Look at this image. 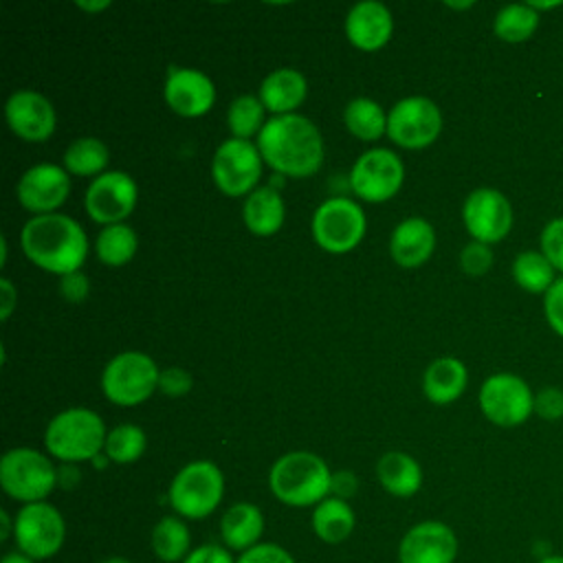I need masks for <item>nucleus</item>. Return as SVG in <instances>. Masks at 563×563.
<instances>
[{
    "mask_svg": "<svg viewBox=\"0 0 563 563\" xmlns=\"http://www.w3.org/2000/svg\"><path fill=\"white\" fill-rule=\"evenodd\" d=\"M136 198L139 189L134 178L114 169L90 180L84 194V207L95 222L108 227L123 222L134 211Z\"/></svg>",
    "mask_w": 563,
    "mask_h": 563,
    "instance_id": "14",
    "label": "nucleus"
},
{
    "mask_svg": "<svg viewBox=\"0 0 563 563\" xmlns=\"http://www.w3.org/2000/svg\"><path fill=\"white\" fill-rule=\"evenodd\" d=\"M242 218H244L246 229L253 235H260V238L275 235L282 229L284 218H286V205H284L279 189L264 185V187H257L255 191H251L244 200Z\"/></svg>",
    "mask_w": 563,
    "mask_h": 563,
    "instance_id": "24",
    "label": "nucleus"
},
{
    "mask_svg": "<svg viewBox=\"0 0 563 563\" xmlns=\"http://www.w3.org/2000/svg\"><path fill=\"white\" fill-rule=\"evenodd\" d=\"M405 180L400 156L387 147L363 152L350 172L352 191L365 202H385L398 194Z\"/></svg>",
    "mask_w": 563,
    "mask_h": 563,
    "instance_id": "12",
    "label": "nucleus"
},
{
    "mask_svg": "<svg viewBox=\"0 0 563 563\" xmlns=\"http://www.w3.org/2000/svg\"><path fill=\"white\" fill-rule=\"evenodd\" d=\"M468 383L466 365L453 356L435 358L422 374V391L433 405H449L457 400Z\"/></svg>",
    "mask_w": 563,
    "mask_h": 563,
    "instance_id": "25",
    "label": "nucleus"
},
{
    "mask_svg": "<svg viewBox=\"0 0 563 563\" xmlns=\"http://www.w3.org/2000/svg\"><path fill=\"white\" fill-rule=\"evenodd\" d=\"M257 150L268 167L282 176L308 178L323 163L319 128L303 114H277L257 134Z\"/></svg>",
    "mask_w": 563,
    "mask_h": 563,
    "instance_id": "1",
    "label": "nucleus"
},
{
    "mask_svg": "<svg viewBox=\"0 0 563 563\" xmlns=\"http://www.w3.org/2000/svg\"><path fill=\"white\" fill-rule=\"evenodd\" d=\"M79 9L88 11V13H95V11H101V9H108L110 2L108 0H101V2H77Z\"/></svg>",
    "mask_w": 563,
    "mask_h": 563,
    "instance_id": "49",
    "label": "nucleus"
},
{
    "mask_svg": "<svg viewBox=\"0 0 563 563\" xmlns=\"http://www.w3.org/2000/svg\"><path fill=\"white\" fill-rule=\"evenodd\" d=\"M81 475H79V468L75 464H62L57 468V486L62 488H75L79 484Z\"/></svg>",
    "mask_w": 563,
    "mask_h": 563,
    "instance_id": "46",
    "label": "nucleus"
},
{
    "mask_svg": "<svg viewBox=\"0 0 563 563\" xmlns=\"http://www.w3.org/2000/svg\"><path fill=\"white\" fill-rule=\"evenodd\" d=\"M515 282L528 292H548L554 279V266L543 253L523 251L512 262Z\"/></svg>",
    "mask_w": 563,
    "mask_h": 563,
    "instance_id": "32",
    "label": "nucleus"
},
{
    "mask_svg": "<svg viewBox=\"0 0 563 563\" xmlns=\"http://www.w3.org/2000/svg\"><path fill=\"white\" fill-rule=\"evenodd\" d=\"M394 31L391 11L376 0L356 2L345 18V35L361 51L383 48Z\"/></svg>",
    "mask_w": 563,
    "mask_h": 563,
    "instance_id": "20",
    "label": "nucleus"
},
{
    "mask_svg": "<svg viewBox=\"0 0 563 563\" xmlns=\"http://www.w3.org/2000/svg\"><path fill=\"white\" fill-rule=\"evenodd\" d=\"M479 407L493 424L517 427L534 411V396L523 378L499 372L479 387Z\"/></svg>",
    "mask_w": 563,
    "mask_h": 563,
    "instance_id": "13",
    "label": "nucleus"
},
{
    "mask_svg": "<svg viewBox=\"0 0 563 563\" xmlns=\"http://www.w3.org/2000/svg\"><path fill=\"white\" fill-rule=\"evenodd\" d=\"M543 310L550 328L563 336V277L556 279L543 299Z\"/></svg>",
    "mask_w": 563,
    "mask_h": 563,
    "instance_id": "41",
    "label": "nucleus"
},
{
    "mask_svg": "<svg viewBox=\"0 0 563 563\" xmlns=\"http://www.w3.org/2000/svg\"><path fill=\"white\" fill-rule=\"evenodd\" d=\"M435 249V231L424 218H407L396 224L389 238V253L402 268L422 266Z\"/></svg>",
    "mask_w": 563,
    "mask_h": 563,
    "instance_id": "21",
    "label": "nucleus"
},
{
    "mask_svg": "<svg viewBox=\"0 0 563 563\" xmlns=\"http://www.w3.org/2000/svg\"><path fill=\"white\" fill-rule=\"evenodd\" d=\"M457 537L444 521L427 519L411 526L398 543V563H453Z\"/></svg>",
    "mask_w": 563,
    "mask_h": 563,
    "instance_id": "17",
    "label": "nucleus"
},
{
    "mask_svg": "<svg viewBox=\"0 0 563 563\" xmlns=\"http://www.w3.org/2000/svg\"><path fill=\"white\" fill-rule=\"evenodd\" d=\"M332 471L310 451H290L275 460L268 473L271 493L286 506L308 508L330 497Z\"/></svg>",
    "mask_w": 563,
    "mask_h": 563,
    "instance_id": "3",
    "label": "nucleus"
},
{
    "mask_svg": "<svg viewBox=\"0 0 563 563\" xmlns=\"http://www.w3.org/2000/svg\"><path fill=\"white\" fill-rule=\"evenodd\" d=\"M365 211L358 202L345 196H334L321 202L310 222L317 246L334 255H343L356 249L365 235Z\"/></svg>",
    "mask_w": 563,
    "mask_h": 563,
    "instance_id": "8",
    "label": "nucleus"
},
{
    "mask_svg": "<svg viewBox=\"0 0 563 563\" xmlns=\"http://www.w3.org/2000/svg\"><path fill=\"white\" fill-rule=\"evenodd\" d=\"M442 132V112L429 97H405L387 112V136L405 150L429 147Z\"/></svg>",
    "mask_w": 563,
    "mask_h": 563,
    "instance_id": "10",
    "label": "nucleus"
},
{
    "mask_svg": "<svg viewBox=\"0 0 563 563\" xmlns=\"http://www.w3.org/2000/svg\"><path fill=\"white\" fill-rule=\"evenodd\" d=\"M136 246H139V238H136L134 229L125 222L103 227L95 242L97 257L106 266H112V268L128 264L134 257Z\"/></svg>",
    "mask_w": 563,
    "mask_h": 563,
    "instance_id": "31",
    "label": "nucleus"
},
{
    "mask_svg": "<svg viewBox=\"0 0 563 563\" xmlns=\"http://www.w3.org/2000/svg\"><path fill=\"white\" fill-rule=\"evenodd\" d=\"M449 7H453V9H468V7H473V2H460V4L449 2Z\"/></svg>",
    "mask_w": 563,
    "mask_h": 563,
    "instance_id": "53",
    "label": "nucleus"
},
{
    "mask_svg": "<svg viewBox=\"0 0 563 563\" xmlns=\"http://www.w3.org/2000/svg\"><path fill=\"white\" fill-rule=\"evenodd\" d=\"M462 218L475 242L495 244L504 240L512 227V207L501 191L493 187H479L466 196Z\"/></svg>",
    "mask_w": 563,
    "mask_h": 563,
    "instance_id": "15",
    "label": "nucleus"
},
{
    "mask_svg": "<svg viewBox=\"0 0 563 563\" xmlns=\"http://www.w3.org/2000/svg\"><path fill=\"white\" fill-rule=\"evenodd\" d=\"M235 563H295V559L286 548L264 541V543H257L251 550L242 552L235 559Z\"/></svg>",
    "mask_w": 563,
    "mask_h": 563,
    "instance_id": "38",
    "label": "nucleus"
},
{
    "mask_svg": "<svg viewBox=\"0 0 563 563\" xmlns=\"http://www.w3.org/2000/svg\"><path fill=\"white\" fill-rule=\"evenodd\" d=\"M539 563H563V554H550V556H543Z\"/></svg>",
    "mask_w": 563,
    "mask_h": 563,
    "instance_id": "50",
    "label": "nucleus"
},
{
    "mask_svg": "<svg viewBox=\"0 0 563 563\" xmlns=\"http://www.w3.org/2000/svg\"><path fill=\"white\" fill-rule=\"evenodd\" d=\"M224 475L218 464L209 460H196L185 464L167 488V501L183 519H205L222 501Z\"/></svg>",
    "mask_w": 563,
    "mask_h": 563,
    "instance_id": "5",
    "label": "nucleus"
},
{
    "mask_svg": "<svg viewBox=\"0 0 563 563\" xmlns=\"http://www.w3.org/2000/svg\"><path fill=\"white\" fill-rule=\"evenodd\" d=\"M0 292H2V299H0V319L7 321V319L11 317L15 303H18V290H15V286L11 284V279L2 277V279H0Z\"/></svg>",
    "mask_w": 563,
    "mask_h": 563,
    "instance_id": "45",
    "label": "nucleus"
},
{
    "mask_svg": "<svg viewBox=\"0 0 563 563\" xmlns=\"http://www.w3.org/2000/svg\"><path fill=\"white\" fill-rule=\"evenodd\" d=\"M0 523H2V532H0V539H9L13 534V528H15V519L9 517L7 510H0Z\"/></svg>",
    "mask_w": 563,
    "mask_h": 563,
    "instance_id": "47",
    "label": "nucleus"
},
{
    "mask_svg": "<svg viewBox=\"0 0 563 563\" xmlns=\"http://www.w3.org/2000/svg\"><path fill=\"white\" fill-rule=\"evenodd\" d=\"M262 154L257 145L244 139H227L213 154L211 176L218 189L231 198L257 189L262 176Z\"/></svg>",
    "mask_w": 563,
    "mask_h": 563,
    "instance_id": "11",
    "label": "nucleus"
},
{
    "mask_svg": "<svg viewBox=\"0 0 563 563\" xmlns=\"http://www.w3.org/2000/svg\"><path fill=\"white\" fill-rule=\"evenodd\" d=\"M0 563H35L31 556H26L24 552H20V550H15V552H7L4 556H2V561Z\"/></svg>",
    "mask_w": 563,
    "mask_h": 563,
    "instance_id": "48",
    "label": "nucleus"
},
{
    "mask_svg": "<svg viewBox=\"0 0 563 563\" xmlns=\"http://www.w3.org/2000/svg\"><path fill=\"white\" fill-rule=\"evenodd\" d=\"M20 244L35 266L59 277L81 271L88 257L86 231L64 213L33 216L22 227Z\"/></svg>",
    "mask_w": 563,
    "mask_h": 563,
    "instance_id": "2",
    "label": "nucleus"
},
{
    "mask_svg": "<svg viewBox=\"0 0 563 563\" xmlns=\"http://www.w3.org/2000/svg\"><path fill=\"white\" fill-rule=\"evenodd\" d=\"M541 253L550 260L554 271L563 273V218L550 220L541 233Z\"/></svg>",
    "mask_w": 563,
    "mask_h": 563,
    "instance_id": "37",
    "label": "nucleus"
},
{
    "mask_svg": "<svg viewBox=\"0 0 563 563\" xmlns=\"http://www.w3.org/2000/svg\"><path fill=\"white\" fill-rule=\"evenodd\" d=\"M534 411H537V416H541L543 420H550V422L563 418V389L543 387L534 396Z\"/></svg>",
    "mask_w": 563,
    "mask_h": 563,
    "instance_id": "40",
    "label": "nucleus"
},
{
    "mask_svg": "<svg viewBox=\"0 0 563 563\" xmlns=\"http://www.w3.org/2000/svg\"><path fill=\"white\" fill-rule=\"evenodd\" d=\"M310 523L317 539H321L323 543L336 545V543H343L354 532L356 515L345 499L330 495L314 506Z\"/></svg>",
    "mask_w": 563,
    "mask_h": 563,
    "instance_id": "27",
    "label": "nucleus"
},
{
    "mask_svg": "<svg viewBox=\"0 0 563 563\" xmlns=\"http://www.w3.org/2000/svg\"><path fill=\"white\" fill-rule=\"evenodd\" d=\"M308 92L306 77L295 68H277L268 73L260 84V101L266 110L277 114H292Z\"/></svg>",
    "mask_w": 563,
    "mask_h": 563,
    "instance_id": "23",
    "label": "nucleus"
},
{
    "mask_svg": "<svg viewBox=\"0 0 563 563\" xmlns=\"http://www.w3.org/2000/svg\"><path fill=\"white\" fill-rule=\"evenodd\" d=\"M0 486L15 501H44L57 486V466L35 449H11L0 460Z\"/></svg>",
    "mask_w": 563,
    "mask_h": 563,
    "instance_id": "6",
    "label": "nucleus"
},
{
    "mask_svg": "<svg viewBox=\"0 0 563 563\" xmlns=\"http://www.w3.org/2000/svg\"><path fill=\"white\" fill-rule=\"evenodd\" d=\"M145 444H147L145 431L136 424L125 422L108 431L103 453L114 464H132L145 453Z\"/></svg>",
    "mask_w": 563,
    "mask_h": 563,
    "instance_id": "35",
    "label": "nucleus"
},
{
    "mask_svg": "<svg viewBox=\"0 0 563 563\" xmlns=\"http://www.w3.org/2000/svg\"><path fill=\"white\" fill-rule=\"evenodd\" d=\"M264 103L255 95H240L231 101L227 112V125L233 139L249 141L253 134H260L264 128Z\"/></svg>",
    "mask_w": 563,
    "mask_h": 563,
    "instance_id": "34",
    "label": "nucleus"
},
{
    "mask_svg": "<svg viewBox=\"0 0 563 563\" xmlns=\"http://www.w3.org/2000/svg\"><path fill=\"white\" fill-rule=\"evenodd\" d=\"M110 152L97 136H79L64 152V169L73 176H101L108 167Z\"/></svg>",
    "mask_w": 563,
    "mask_h": 563,
    "instance_id": "29",
    "label": "nucleus"
},
{
    "mask_svg": "<svg viewBox=\"0 0 563 563\" xmlns=\"http://www.w3.org/2000/svg\"><path fill=\"white\" fill-rule=\"evenodd\" d=\"M358 490V479L352 471H336L332 473V484H330V495L339 499H350Z\"/></svg>",
    "mask_w": 563,
    "mask_h": 563,
    "instance_id": "44",
    "label": "nucleus"
},
{
    "mask_svg": "<svg viewBox=\"0 0 563 563\" xmlns=\"http://www.w3.org/2000/svg\"><path fill=\"white\" fill-rule=\"evenodd\" d=\"M264 512L260 506L251 501H238L229 506V510L220 519V537L222 545L235 552H246L253 545L262 543L264 534Z\"/></svg>",
    "mask_w": 563,
    "mask_h": 563,
    "instance_id": "22",
    "label": "nucleus"
},
{
    "mask_svg": "<svg viewBox=\"0 0 563 563\" xmlns=\"http://www.w3.org/2000/svg\"><path fill=\"white\" fill-rule=\"evenodd\" d=\"M343 123L361 141H378L387 132V114L378 101L367 97L352 99L343 110Z\"/></svg>",
    "mask_w": 563,
    "mask_h": 563,
    "instance_id": "30",
    "label": "nucleus"
},
{
    "mask_svg": "<svg viewBox=\"0 0 563 563\" xmlns=\"http://www.w3.org/2000/svg\"><path fill=\"white\" fill-rule=\"evenodd\" d=\"M101 563H132V561H128L125 556H108V559H103Z\"/></svg>",
    "mask_w": 563,
    "mask_h": 563,
    "instance_id": "51",
    "label": "nucleus"
},
{
    "mask_svg": "<svg viewBox=\"0 0 563 563\" xmlns=\"http://www.w3.org/2000/svg\"><path fill=\"white\" fill-rule=\"evenodd\" d=\"M161 369L154 358L143 352H121L103 367L101 389L106 398L121 407H134L158 389Z\"/></svg>",
    "mask_w": 563,
    "mask_h": 563,
    "instance_id": "7",
    "label": "nucleus"
},
{
    "mask_svg": "<svg viewBox=\"0 0 563 563\" xmlns=\"http://www.w3.org/2000/svg\"><path fill=\"white\" fill-rule=\"evenodd\" d=\"M4 117L11 132L29 143L46 141L57 125L53 103L35 90H15L4 103Z\"/></svg>",
    "mask_w": 563,
    "mask_h": 563,
    "instance_id": "18",
    "label": "nucleus"
},
{
    "mask_svg": "<svg viewBox=\"0 0 563 563\" xmlns=\"http://www.w3.org/2000/svg\"><path fill=\"white\" fill-rule=\"evenodd\" d=\"M106 424L101 416L86 407H70L59 411L44 431V446L48 455L64 464L92 462L106 446Z\"/></svg>",
    "mask_w": 563,
    "mask_h": 563,
    "instance_id": "4",
    "label": "nucleus"
},
{
    "mask_svg": "<svg viewBox=\"0 0 563 563\" xmlns=\"http://www.w3.org/2000/svg\"><path fill=\"white\" fill-rule=\"evenodd\" d=\"M59 292L66 301L70 303H81L88 292H90V279L81 273V271H75V273H68L62 277L59 282Z\"/></svg>",
    "mask_w": 563,
    "mask_h": 563,
    "instance_id": "42",
    "label": "nucleus"
},
{
    "mask_svg": "<svg viewBox=\"0 0 563 563\" xmlns=\"http://www.w3.org/2000/svg\"><path fill=\"white\" fill-rule=\"evenodd\" d=\"M460 266L466 275H484L490 266H493V251L488 244L484 242H468L462 251H460Z\"/></svg>",
    "mask_w": 563,
    "mask_h": 563,
    "instance_id": "36",
    "label": "nucleus"
},
{
    "mask_svg": "<svg viewBox=\"0 0 563 563\" xmlns=\"http://www.w3.org/2000/svg\"><path fill=\"white\" fill-rule=\"evenodd\" d=\"M165 101L180 117H202L216 103V86L202 70L169 66L165 77Z\"/></svg>",
    "mask_w": 563,
    "mask_h": 563,
    "instance_id": "19",
    "label": "nucleus"
},
{
    "mask_svg": "<svg viewBox=\"0 0 563 563\" xmlns=\"http://www.w3.org/2000/svg\"><path fill=\"white\" fill-rule=\"evenodd\" d=\"M191 387H194V378H191V374L187 369H183V367H165V369H161L158 389L165 396L178 398V396L189 394Z\"/></svg>",
    "mask_w": 563,
    "mask_h": 563,
    "instance_id": "39",
    "label": "nucleus"
},
{
    "mask_svg": "<svg viewBox=\"0 0 563 563\" xmlns=\"http://www.w3.org/2000/svg\"><path fill=\"white\" fill-rule=\"evenodd\" d=\"M183 563H235L229 548L220 543H202L194 548Z\"/></svg>",
    "mask_w": 563,
    "mask_h": 563,
    "instance_id": "43",
    "label": "nucleus"
},
{
    "mask_svg": "<svg viewBox=\"0 0 563 563\" xmlns=\"http://www.w3.org/2000/svg\"><path fill=\"white\" fill-rule=\"evenodd\" d=\"M0 249H2V266H4V262H7V238L4 235L0 238Z\"/></svg>",
    "mask_w": 563,
    "mask_h": 563,
    "instance_id": "52",
    "label": "nucleus"
},
{
    "mask_svg": "<svg viewBox=\"0 0 563 563\" xmlns=\"http://www.w3.org/2000/svg\"><path fill=\"white\" fill-rule=\"evenodd\" d=\"M152 552L163 563H183L191 552V534L183 517L167 515L152 528Z\"/></svg>",
    "mask_w": 563,
    "mask_h": 563,
    "instance_id": "28",
    "label": "nucleus"
},
{
    "mask_svg": "<svg viewBox=\"0 0 563 563\" xmlns=\"http://www.w3.org/2000/svg\"><path fill=\"white\" fill-rule=\"evenodd\" d=\"M537 26H539V11H534L530 4H508L495 15V22H493L495 35L510 44L526 42Z\"/></svg>",
    "mask_w": 563,
    "mask_h": 563,
    "instance_id": "33",
    "label": "nucleus"
},
{
    "mask_svg": "<svg viewBox=\"0 0 563 563\" xmlns=\"http://www.w3.org/2000/svg\"><path fill=\"white\" fill-rule=\"evenodd\" d=\"M20 205L33 216L55 213L70 194V174L53 163H37L29 167L15 187Z\"/></svg>",
    "mask_w": 563,
    "mask_h": 563,
    "instance_id": "16",
    "label": "nucleus"
},
{
    "mask_svg": "<svg viewBox=\"0 0 563 563\" xmlns=\"http://www.w3.org/2000/svg\"><path fill=\"white\" fill-rule=\"evenodd\" d=\"M380 486L394 497H413L422 486V468L405 451H389L376 464Z\"/></svg>",
    "mask_w": 563,
    "mask_h": 563,
    "instance_id": "26",
    "label": "nucleus"
},
{
    "mask_svg": "<svg viewBox=\"0 0 563 563\" xmlns=\"http://www.w3.org/2000/svg\"><path fill=\"white\" fill-rule=\"evenodd\" d=\"M13 519V541L18 550L33 561L51 559L62 550L66 539V521L53 504H24Z\"/></svg>",
    "mask_w": 563,
    "mask_h": 563,
    "instance_id": "9",
    "label": "nucleus"
}]
</instances>
